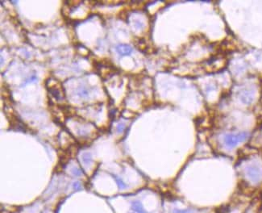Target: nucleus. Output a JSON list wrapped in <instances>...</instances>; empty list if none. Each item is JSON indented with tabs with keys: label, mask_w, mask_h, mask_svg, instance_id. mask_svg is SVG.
I'll use <instances>...</instances> for the list:
<instances>
[{
	"label": "nucleus",
	"mask_w": 262,
	"mask_h": 213,
	"mask_svg": "<svg viewBox=\"0 0 262 213\" xmlns=\"http://www.w3.org/2000/svg\"><path fill=\"white\" fill-rule=\"evenodd\" d=\"M73 189L75 190H80V188H81V184H80V182H75L73 184Z\"/></svg>",
	"instance_id": "obj_8"
},
{
	"label": "nucleus",
	"mask_w": 262,
	"mask_h": 213,
	"mask_svg": "<svg viewBox=\"0 0 262 213\" xmlns=\"http://www.w3.org/2000/svg\"><path fill=\"white\" fill-rule=\"evenodd\" d=\"M72 174L74 176H80L82 174V171L77 168H73L72 170Z\"/></svg>",
	"instance_id": "obj_7"
},
{
	"label": "nucleus",
	"mask_w": 262,
	"mask_h": 213,
	"mask_svg": "<svg viewBox=\"0 0 262 213\" xmlns=\"http://www.w3.org/2000/svg\"><path fill=\"white\" fill-rule=\"evenodd\" d=\"M176 212L177 213H190L189 212V211H186V210H185V211H176Z\"/></svg>",
	"instance_id": "obj_10"
},
{
	"label": "nucleus",
	"mask_w": 262,
	"mask_h": 213,
	"mask_svg": "<svg viewBox=\"0 0 262 213\" xmlns=\"http://www.w3.org/2000/svg\"><path fill=\"white\" fill-rule=\"evenodd\" d=\"M132 213H146L140 201H134L132 203Z\"/></svg>",
	"instance_id": "obj_4"
},
{
	"label": "nucleus",
	"mask_w": 262,
	"mask_h": 213,
	"mask_svg": "<svg viewBox=\"0 0 262 213\" xmlns=\"http://www.w3.org/2000/svg\"><path fill=\"white\" fill-rule=\"evenodd\" d=\"M115 180H116V182H117V184H118L119 187L122 188V189L126 187L127 185L122 181V179H120V178H119V177H117V176H115Z\"/></svg>",
	"instance_id": "obj_6"
},
{
	"label": "nucleus",
	"mask_w": 262,
	"mask_h": 213,
	"mask_svg": "<svg viewBox=\"0 0 262 213\" xmlns=\"http://www.w3.org/2000/svg\"><path fill=\"white\" fill-rule=\"evenodd\" d=\"M248 137L246 132H240L236 134H227L224 136L225 144L229 148H234L241 142L245 141Z\"/></svg>",
	"instance_id": "obj_1"
},
{
	"label": "nucleus",
	"mask_w": 262,
	"mask_h": 213,
	"mask_svg": "<svg viewBox=\"0 0 262 213\" xmlns=\"http://www.w3.org/2000/svg\"><path fill=\"white\" fill-rule=\"evenodd\" d=\"M247 174L252 182H259L262 178V170L256 166H250L247 169Z\"/></svg>",
	"instance_id": "obj_2"
},
{
	"label": "nucleus",
	"mask_w": 262,
	"mask_h": 213,
	"mask_svg": "<svg viewBox=\"0 0 262 213\" xmlns=\"http://www.w3.org/2000/svg\"><path fill=\"white\" fill-rule=\"evenodd\" d=\"M116 51L122 56L130 55L132 52V48L128 45H119L116 46Z\"/></svg>",
	"instance_id": "obj_3"
},
{
	"label": "nucleus",
	"mask_w": 262,
	"mask_h": 213,
	"mask_svg": "<svg viewBox=\"0 0 262 213\" xmlns=\"http://www.w3.org/2000/svg\"><path fill=\"white\" fill-rule=\"evenodd\" d=\"M82 162L86 164V165H88L92 161V157H91V154H89V153H84L82 156Z\"/></svg>",
	"instance_id": "obj_5"
},
{
	"label": "nucleus",
	"mask_w": 262,
	"mask_h": 213,
	"mask_svg": "<svg viewBox=\"0 0 262 213\" xmlns=\"http://www.w3.org/2000/svg\"><path fill=\"white\" fill-rule=\"evenodd\" d=\"M124 129V124H119L118 126H117V130H118V132H122L123 130Z\"/></svg>",
	"instance_id": "obj_9"
}]
</instances>
